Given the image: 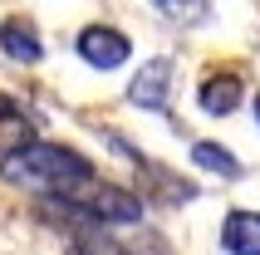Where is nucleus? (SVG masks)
<instances>
[{"mask_svg":"<svg viewBox=\"0 0 260 255\" xmlns=\"http://www.w3.org/2000/svg\"><path fill=\"white\" fill-rule=\"evenodd\" d=\"M0 177L10 186H25V192H40V197L69 201V197H79L99 172H93V162H88L84 152H74L64 142H40L35 138L29 147L0 157Z\"/></svg>","mask_w":260,"mask_h":255,"instance_id":"f257e3e1","label":"nucleus"},{"mask_svg":"<svg viewBox=\"0 0 260 255\" xmlns=\"http://www.w3.org/2000/svg\"><path fill=\"white\" fill-rule=\"evenodd\" d=\"M59 211L74 216V221H93V226H133V221H143V201L133 197L128 186H113V182L93 177L79 197L59 201Z\"/></svg>","mask_w":260,"mask_h":255,"instance_id":"f03ea898","label":"nucleus"},{"mask_svg":"<svg viewBox=\"0 0 260 255\" xmlns=\"http://www.w3.org/2000/svg\"><path fill=\"white\" fill-rule=\"evenodd\" d=\"M128 54H133L128 35H123V29H113V25H88L84 35H79V59H84L88 69H99V74L123 69V64H128Z\"/></svg>","mask_w":260,"mask_h":255,"instance_id":"7ed1b4c3","label":"nucleus"},{"mask_svg":"<svg viewBox=\"0 0 260 255\" xmlns=\"http://www.w3.org/2000/svg\"><path fill=\"white\" fill-rule=\"evenodd\" d=\"M128 99L138 103V108H147V113H162L167 99H172V59H147L143 69L133 74Z\"/></svg>","mask_w":260,"mask_h":255,"instance_id":"20e7f679","label":"nucleus"},{"mask_svg":"<svg viewBox=\"0 0 260 255\" xmlns=\"http://www.w3.org/2000/svg\"><path fill=\"white\" fill-rule=\"evenodd\" d=\"M241 99H246V84H241L236 74H211V79L197 88V103H202V113H211V118L236 113Z\"/></svg>","mask_w":260,"mask_h":255,"instance_id":"39448f33","label":"nucleus"},{"mask_svg":"<svg viewBox=\"0 0 260 255\" xmlns=\"http://www.w3.org/2000/svg\"><path fill=\"white\" fill-rule=\"evenodd\" d=\"M29 142H35V118H29L10 93H0V157L20 152Z\"/></svg>","mask_w":260,"mask_h":255,"instance_id":"423d86ee","label":"nucleus"},{"mask_svg":"<svg viewBox=\"0 0 260 255\" xmlns=\"http://www.w3.org/2000/svg\"><path fill=\"white\" fill-rule=\"evenodd\" d=\"M226 255H260V211H231L221 226Z\"/></svg>","mask_w":260,"mask_h":255,"instance_id":"0eeeda50","label":"nucleus"},{"mask_svg":"<svg viewBox=\"0 0 260 255\" xmlns=\"http://www.w3.org/2000/svg\"><path fill=\"white\" fill-rule=\"evenodd\" d=\"M0 49L15 59V64H40V54H44V44H40V35H35V25L29 20H5L0 25Z\"/></svg>","mask_w":260,"mask_h":255,"instance_id":"6e6552de","label":"nucleus"},{"mask_svg":"<svg viewBox=\"0 0 260 255\" xmlns=\"http://www.w3.org/2000/svg\"><path fill=\"white\" fill-rule=\"evenodd\" d=\"M191 162L202 172H216V177H241V157H231V147H221V142H197L191 147Z\"/></svg>","mask_w":260,"mask_h":255,"instance_id":"1a4fd4ad","label":"nucleus"},{"mask_svg":"<svg viewBox=\"0 0 260 255\" xmlns=\"http://www.w3.org/2000/svg\"><path fill=\"white\" fill-rule=\"evenodd\" d=\"M74 255H123V245L108 236V231H99L93 221H74Z\"/></svg>","mask_w":260,"mask_h":255,"instance_id":"9d476101","label":"nucleus"},{"mask_svg":"<svg viewBox=\"0 0 260 255\" xmlns=\"http://www.w3.org/2000/svg\"><path fill=\"white\" fill-rule=\"evenodd\" d=\"M152 10L162 20H172V25L191 29V25H202L206 15H211V0H152Z\"/></svg>","mask_w":260,"mask_h":255,"instance_id":"9b49d317","label":"nucleus"},{"mask_svg":"<svg viewBox=\"0 0 260 255\" xmlns=\"http://www.w3.org/2000/svg\"><path fill=\"white\" fill-rule=\"evenodd\" d=\"M255 123H260V93H255Z\"/></svg>","mask_w":260,"mask_h":255,"instance_id":"f8f14e48","label":"nucleus"}]
</instances>
